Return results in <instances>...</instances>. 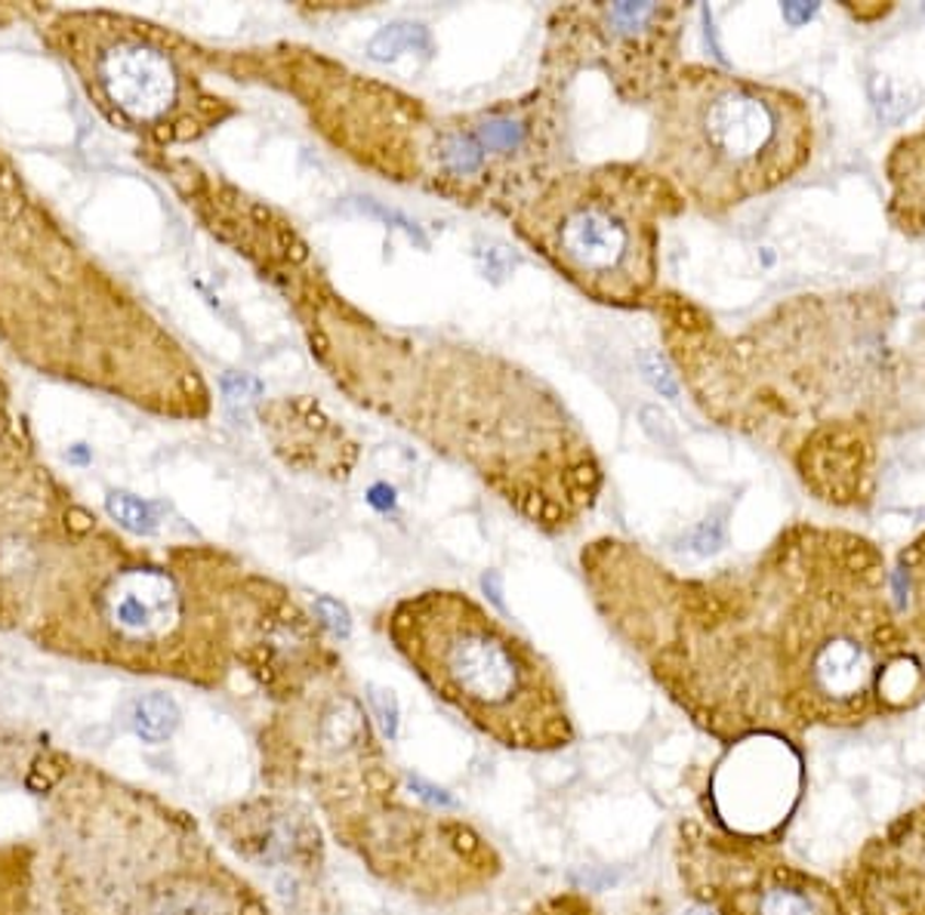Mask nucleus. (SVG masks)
I'll list each match as a JSON object with an SVG mask.
<instances>
[{"label": "nucleus", "mask_w": 925, "mask_h": 915, "mask_svg": "<svg viewBox=\"0 0 925 915\" xmlns=\"http://www.w3.org/2000/svg\"><path fill=\"white\" fill-rule=\"evenodd\" d=\"M580 567L608 626L725 746L802 743L925 703V657L894 607L892 570L858 531L793 521L709 577L599 536Z\"/></svg>", "instance_id": "f257e3e1"}, {"label": "nucleus", "mask_w": 925, "mask_h": 915, "mask_svg": "<svg viewBox=\"0 0 925 915\" xmlns=\"http://www.w3.org/2000/svg\"><path fill=\"white\" fill-rule=\"evenodd\" d=\"M648 312L694 407L784 456L824 506H874L882 444L925 429V317L901 324L882 287L799 293L740 331L670 287Z\"/></svg>", "instance_id": "f03ea898"}, {"label": "nucleus", "mask_w": 925, "mask_h": 915, "mask_svg": "<svg viewBox=\"0 0 925 915\" xmlns=\"http://www.w3.org/2000/svg\"><path fill=\"white\" fill-rule=\"evenodd\" d=\"M275 278L303 321L312 358L361 410L472 472L543 533H565L599 502L602 463L537 373L504 355L370 317L315 266L287 222L266 217Z\"/></svg>", "instance_id": "7ed1b4c3"}, {"label": "nucleus", "mask_w": 925, "mask_h": 915, "mask_svg": "<svg viewBox=\"0 0 925 915\" xmlns=\"http://www.w3.org/2000/svg\"><path fill=\"white\" fill-rule=\"evenodd\" d=\"M278 66L312 130L346 161L456 207L512 219L574 166L565 93L550 86L472 112H438L319 50L287 47Z\"/></svg>", "instance_id": "20e7f679"}, {"label": "nucleus", "mask_w": 925, "mask_h": 915, "mask_svg": "<svg viewBox=\"0 0 925 915\" xmlns=\"http://www.w3.org/2000/svg\"><path fill=\"white\" fill-rule=\"evenodd\" d=\"M811 154L806 96L777 83L682 62L651 105L645 161L704 217H725L787 185Z\"/></svg>", "instance_id": "39448f33"}, {"label": "nucleus", "mask_w": 925, "mask_h": 915, "mask_svg": "<svg viewBox=\"0 0 925 915\" xmlns=\"http://www.w3.org/2000/svg\"><path fill=\"white\" fill-rule=\"evenodd\" d=\"M383 619L423 684L497 743L558 749L574 740L553 665L466 592L426 589L395 601Z\"/></svg>", "instance_id": "423d86ee"}, {"label": "nucleus", "mask_w": 925, "mask_h": 915, "mask_svg": "<svg viewBox=\"0 0 925 915\" xmlns=\"http://www.w3.org/2000/svg\"><path fill=\"white\" fill-rule=\"evenodd\" d=\"M685 210L648 161H608L565 170L509 222L583 297L648 312L663 290V225Z\"/></svg>", "instance_id": "0eeeda50"}, {"label": "nucleus", "mask_w": 925, "mask_h": 915, "mask_svg": "<svg viewBox=\"0 0 925 915\" xmlns=\"http://www.w3.org/2000/svg\"><path fill=\"white\" fill-rule=\"evenodd\" d=\"M691 3H562L546 19L540 86L568 93L599 71L623 105L651 108L682 68Z\"/></svg>", "instance_id": "6e6552de"}, {"label": "nucleus", "mask_w": 925, "mask_h": 915, "mask_svg": "<svg viewBox=\"0 0 925 915\" xmlns=\"http://www.w3.org/2000/svg\"><path fill=\"white\" fill-rule=\"evenodd\" d=\"M679 872L713 915H855L840 884L787 860L777 845L682 823Z\"/></svg>", "instance_id": "1a4fd4ad"}, {"label": "nucleus", "mask_w": 925, "mask_h": 915, "mask_svg": "<svg viewBox=\"0 0 925 915\" xmlns=\"http://www.w3.org/2000/svg\"><path fill=\"white\" fill-rule=\"evenodd\" d=\"M105 100L136 127H146L170 139H188L207 130L219 115L213 105L180 66L176 53L149 34H118L102 47L96 59Z\"/></svg>", "instance_id": "9d476101"}, {"label": "nucleus", "mask_w": 925, "mask_h": 915, "mask_svg": "<svg viewBox=\"0 0 925 915\" xmlns=\"http://www.w3.org/2000/svg\"><path fill=\"white\" fill-rule=\"evenodd\" d=\"M855 915H925V801L874 832L840 872Z\"/></svg>", "instance_id": "9b49d317"}, {"label": "nucleus", "mask_w": 925, "mask_h": 915, "mask_svg": "<svg viewBox=\"0 0 925 915\" xmlns=\"http://www.w3.org/2000/svg\"><path fill=\"white\" fill-rule=\"evenodd\" d=\"M108 614L130 638H164L183 619V589L164 567L120 570L108 595Z\"/></svg>", "instance_id": "f8f14e48"}, {"label": "nucleus", "mask_w": 925, "mask_h": 915, "mask_svg": "<svg viewBox=\"0 0 925 915\" xmlns=\"http://www.w3.org/2000/svg\"><path fill=\"white\" fill-rule=\"evenodd\" d=\"M278 407L297 429H303V435H287L285 441H278L287 463L309 468L324 478H334V482H349V475L358 466V456H361V450L349 438V432L312 401H287Z\"/></svg>", "instance_id": "ddd939ff"}, {"label": "nucleus", "mask_w": 925, "mask_h": 915, "mask_svg": "<svg viewBox=\"0 0 925 915\" xmlns=\"http://www.w3.org/2000/svg\"><path fill=\"white\" fill-rule=\"evenodd\" d=\"M886 217L904 238H925V124L886 154Z\"/></svg>", "instance_id": "4468645a"}, {"label": "nucleus", "mask_w": 925, "mask_h": 915, "mask_svg": "<svg viewBox=\"0 0 925 915\" xmlns=\"http://www.w3.org/2000/svg\"><path fill=\"white\" fill-rule=\"evenodd\" d=\"M892 589L898 592V614L907 626L910 638L925 648V531L916 533L898 552L892 570Z\"/></svg>", "instance_id": "2eb2a0df"}, {"label": "nucleus", "mask_w": 925, "mask_h": 915, "mask_svg": "<svg viewBox=\"0 0 925 915\" xmlns=\"http://www.w3.org/2000/svg\"><path fill=\"white\" fill-rule=\"evenodd\" d=\"M180 718H183L180 703L170 694H142L130 706V728L149 746L167 743L170 737L176 733V728H180Z\"/></svg>", "instance_id": "dca6fc26"}, {"label": "nucleus", "mask_w": 925, "mask_h": 915, "mask_svg": "<svg viewBox=\"0 0 925 915\" xmlns=\"http://www.w3.org/2000/svg\"><path fill=\"white\" fill-rule=\"evenodd\" d=\"M423 56H432V37L429 32L417 25V22H395V25H386L380 32L370 37L368 53L370 59L377 62H395L398 56L404 53H420Z\"/></svg>", "instance_id": "f3484780"}, {"label": "nucleus", "mask_w": 925, "mask_h": 915, "mask_svg": "<svg viewBox=\"0 0 925 915\" xmlns=\"http://www.w3.org/2000/svg\"><path fill=\"white\" fill-rule=\"evenodd\" d=\"M105 509H108V516L115 518L120 528H127V531L146 533V536L158 531V516H154V509L146 499L134 497V494H124V490L108 494Z\"/></svg>", "instance_id": "a211bd4d"}, {"label": "nucleus", "mask_w": 925, "mask_h": 915, "mask_svg": "<svg viewBox=\"0 0 925 915\" xmlns=\"http://www.w3.org/2000/svg\"><path fill=\"white\" fill-rule=\"evenodd\" d=\"M368 703L370 709H373V716H377V721H380V728H383V737L395 740V733H398V703L392 697V691H383V687L370 684Z\"/></svg>", "instance_id": "6ab92c4d"}, {"label": "nucleus", "mask_w": 925, "mask_h": 915, "mask_svg": "<svg viewBox=\"0 0 925 915\" xmlns=\"http://www.w3.org/2000/svg\"><path fill=\"white\" fill-rule=\"evenodd\" d=\"M725 543V521H701L694 531L689 533V546H682V549H689L691 555H713V552L722 549Z\"/></svg>", "instance_id": "aec40b11"}, {"label": "nucleus", "mask_w": 925, "mask_h": 915, "mask_svg": "<svg viewBox=\"0 0 925 915\" xmlns=\"http://www.w3.org/2000/svg\"><path fill=\"white\" fill-rule=\"evenodd\" d=\"M315 614H319V619L331 629L334 635H339V638H346L349 635V629H352V619H349V611L339 604L337 599H327V595H321L319 601H315Z\"/></svg>", "instance_id": "412c9836"}, {"label": "nucleus", "mask_w": 925, "mask_h": 915, "mask_svg": "<svg viewBox=\"0 0 925 915\" xmlns=\"http://www.w3.org/2000/svg\"><path fill=\"white\" fill-rule=\"evenodd\" d=\"M534 915H596L592 913V906L589 903H583L580 897H574V894H565V897H553L546 900L540 910H534Z\"/></svg>", "instance_id": "4be33fe9"}, {"label": "nucleus", "mask_w": 925, "mask_h": 915, "mask_svg": "<svg viewBox=\"0 0 925 915\" xmlns=\"http://www.w3.org/2000/svg\"><path fill=\"white\" fill-rule=\"evenodd\" d=\"M411 786H414V792H417L420 799L432 801V804H438V808H454V799H451L444 789H436L432 783L420 780V777H411Z\"/></svg>", "instance_id": "5701e85b"}, {"label": "nucleus", "mask_w": 925, "mask_h": 915, "mask_svg": "<svg viewBox=\"0 0 925 915\" xmlns=\"http://www.w3.org/2000/svg\"><path fill=\"white\" fill-rule=\"evenodd\" d=\"M845 7V13H852V16L858 19V22H874V19H882L892 13V3H876V7H855V3H842Z\"/></svg>", "instance_id": "b1692460"}, {"label": "nucleus", "mask_w": 925, "mask_h": 915, "mask_svg": "<svg viewBox=\"0 0 925 915\" xmlns=\"http://www.w3.org/2000/svg\"><path fill=\"white\" fill-rule=\"evenodd\" d=\"M689 915H713V913H709V910H704V906H701V903H697V906H694V910H691Z\"/></svg>", "instance_id": "393cba45"}]
</instances>
